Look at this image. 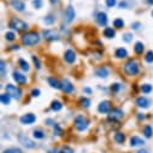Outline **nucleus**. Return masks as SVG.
I'll use <instances>...</instances> for the list:
<instances>
[{"label": "nucleus", "mask_w": 153, "mask_h": 153, "mask_svg": "<svg viewBox=\"0 0 153 153\" xmlns=\"http://www.w3.org/2000/svg\"><path fill=\"white\" fill-rule=\"evenodd\" d=\"M22 42L25 46H34L36 44H39L40 41V35L36 31H28L24 35H22Z\"/></svg>", "instance_id": "f257e3e1"}, {"label": "nucleus", "mask_w": 153, "mask_h": 153, "mask_svg": "<svg viewBox=\"0 0 153 153\" xmlns=\"http://www.w3.org/2000/svg\"><path fill=\"white\" fill-rule=\"evenodd\" d=\"M123 69H124V72L128 75V76H136L139 72H140V65H139V63L136 62V60H134V59H129L126 64H124V66H123Z\"/></svg>", "instance_id": "f03ea898"}, {"label": "nucleus", "mask_w": 153, "mask_h": 153, "mask_svg": "<svg viewBox=\"0 0 153 153\" xmlns=\"http://www.w3.org/2000/svg\"><path fill=\"white\" fill-rule=\"evenodd\" d=\"M9 27L12 28L13 30H17L18 33H19V31H25V30L28 29V24H27L25 22H23V21L19 19V18H15V17L10 19Z\"/></svg>", "instance_id": "7ed1b4c3"}, {"label": "nucleus", "mask_w": 153, "mask_h": 153, "mask_svg": "<svg viewBox=\"0 0 153 153\" xmlns=\"http://www.w3.org/2000/svg\"><path fill=\"white\" fill-rule=\"evenodd\" d=\"M88 124H89L88 120L85 116H82V114H79V116L75 118V128L79 131H85L88 128Z\"/></svg>", "instance_id": "20e7f679"}, {"label": "nucleus", "mask_w": 153, "mask_h": 153, "mask_svg": "<svg viewBox=\"0 0 153 153\" xmlns=\"http://www.w3.org/2000/svg\"><path fill=\"white\" fill-rule=\"evenodd\" d=\"M6 93L9 95H11L12 98H15V99H19L22 97V91L19 88H17L16 86H13V85H7L6 86Z\"/></svg>", "instance_id": "39448f33"}, {"label": "nucleus", "mask_w": 153, "mask_h": 153, "mask_svg": "<svg viewBox=\"0 0 153 153\" xmlns=\"http://www.w3.org/2000/svg\"><path fill=\"white\" fill-rule=\"evenodd\" d=\"M112 110V102L110 100H104L98 105V111L100 113H110Z\"/></svg>", "instance_id": "423d86ee"}, {"label": "nucleus", "mask_w": 153, "mask_h": 153, "mask_svg": "<svg viewBox=\"0 0 153 153\" xmlns=\"http://www.w3.org/2000/svg\"><path fill=\"white\" fill-rule=\"evenodd\" d=\"M121 118H123V111L121 108H113L108 113V120L110 121H120Z\"/></svg>", "instance_id": "0eeeda50"}, {"label": "nucleus", "mask_w": 153, "mask_h": 153, "mask_svg": "<svg viewBox=\"0 0 153 153\" xmlns=\"http://www.w3.org/2000/svg\"><path fill=\"white\" fill-rule=\"evenodd\" d=\"M35 121H36V117H35V114H33V113H25L19 118V122L22 124H24V126H30Z\"/></svg>", "instance_id": "6e6552de"}, {"label": "nucleus", "mask_w": 153, "mask_h": 153, "mask_svg": "<svg viewBox=\"0 0 153 153\" xmlns=\"http://www.w3.org/2000/svg\"><path fill=\"white\" fill-rule=\"evenodd\" d=\"M42 35H44V37H45L46 40H50V41H56V40L59 39L58 33H57L56 30H51V29L44 30V31H42Z\"/></svg>", "instance_id": "1a4fd4ad"}, {"label": "nucleus", "mask_w": 153, "mask_h": 153, "mask_svg": "<svg viewBox=\"0 0 153 153\" xmlns=\"http://www.w3.org/2000/svg\"><path fill=\"white\" fill-rule=\"evenodd\" d=\"M64 60H65L66 63H69V64L75 63V60H76V54H75V52H74L71 48H69V50L65 51V53H64Z\"/></svg>", "instance_id": "9d476101"}, {"label": "nucleus", "mask_w": 153, "mask_h": 153, "mask_svg": "<svg viewBox=\"0 0 153 153\" xmlns=\"http://www.w3.org/2000/svg\"><path fill=\"white\" fill-rule=\"evenodd\" d=\"M62 89L65 92V93H68V94H70V93H72L74 92V86H72V83L68 80V79H64L63 81H62Z\"/></svg>", "instance_id": "9b49d317"}, {"label": "nucleus", "mask_w": 153, "mask_h": 153, "mask_svg": "<svg viewBox=\"0 0 153 153\" xmlns=\"http://www.w3.org/2000/svg\"><path fill=\"white\" fill-rule=\"evenodd\" d=\"M136 105L139 107H142V108H148L151 105V100L147 99L146 97H140L136 99Z\"/></svg>", "instance_id": "f8f14e48"}, {"label": "nucleus", "mask_w": 153, "mask_h": 153, "mask_svg": "<svg viewBox=\"0 0 153 153\" xmlns=\"http://www.w3.org/2000/svg\"><path fill=\"white\" fill-rule=\"evenodd\" d=\"M64 17H65L66 23H71V22L74 21V18H75V10H74V7H72V6H69V7L66 9Z\"/></svg>", "instance_id": "ddd939ff"}, {"label": "nucleus", "mask_w": 153, "mask_h": 153, "mask_svg": "<svg viewBox=\"0 0 153 153\" xmlns=\"http://www.w3.org/2000/svg\"><path fill=\"white\" fill-rule=\"evenodd\" d=\"M10 3H11V5L13 6V9H15L16 11L22 12V11H24V9H25L24 3L21 1V0H10Z\"/></svg>", "instance_id": "4468645a"}, {"label": "nucleus", "mask_w": 153, "mask_h": 153, "mask_svg": "<svg viewBox=\"0 0 153 153\" xmlns=\"http://www.w3.org/2000/svg\"><path fill=\"white\" fill-rule=\"evenodd\" d=\"M19 142L23 145V146H25V147H28V148H34L35 147V143L30 140V139H28V137H25L24 135H19Z\"/></svg>", "instance_id": "2eb2a0df"}, {"label": "nucleus", "mask_w": 153, "mask_h": 153, "mask_svg": "<svg viewBox=\"0 0 153 153\" xmlns=\"http://www.w3.org/2000/svg\"><path fill=\"white\" fill-rule=\"evenodd\" d=\"M13 80L18 83V85H24L27 82V77L24 75H22L18 71H13Z\"/></svg>", "instance_id": "dca6fc26"}, {"label": "nucleus", "mask_w": 153, "mask_h": 153, "mask_svg": "<svg viewBox=\"0 0 153 153\" xmlns=\"http://www.w3.org/2000/svg\"><path fill=\"white\" fill-rule=\"evenodd\" d=\"M97 22H98V24L101 25V27L106 25V24H107V15H106L105 12H99V13L97 15Z\"/></svg>", "instance_id": "f3484780"}, {"label": "nucleus", "mask_w": 153, "mask_h": 153, "mask_svg": "<svg viewBox=\"0 0 153 153\" xmlns=\"http://www.w3.org/2000/svg\"><path fill=\"white\" fill-rule=\"evenodd\" d=\"M95 74H97L98 77H100V79H105V77H107V76H108V69H107L106 66H100V68L97 69Z\"/></svg>", "instance_id": "a211bd4d"}, {"label": "nucleus", "mask_w": 153, "mask_h": 153, "mask_svg": "<svg viewBox=\"0 0 153 153\" xmlns=\"http://www.w3.org/2000/svg\"><path fill=\"white\" fill-rule=\"evenodd\" d=\"M114 56H116L117 58H120V59L127 58L128 57V51L126 48H123V47H120V48L116 50V52H114Z\"/></svg>", "instance_id": "6ab92c4d"}, {"label": "nucleus", "mask_w": 153, "mask_h": 153, "mask_svg": "<svg viewBox=\"0 0 153 153\" xmlns=\"http://www.w3.org/2000/svg\"><path fill=\"white\" fill-rule=\"evenodd\" d=\"M47 81H48V83H50V86H51L52 88H56V89H62V82L57 81L54 77H48V79H47Z\"/></svg>", "instance_id": "aec40b11"}, {"label": "nucleus", "mask_w": 153, "mask_h": 153, "mask_svg": "<svg viewBox=\"0 0 153 153\" xmlns=\"http://www.w3.org/2000/svg\"><path fill=\"white\" fill-rule=\"evenodd\" d=\"M145 143V141L142 139H140L139 136H133L130 139V146L131 147H136V146H142Z\"/></svg>", "instance_id": "412c9836"}, {"label": "nucleus", "mask_w": 153, "mask_h": 153, "mask_svg": "<svg viewBox=\"0 0 153 153\" xmlns=\"http://www.w3.org/2000/svg\"><path fill=\"white\" fill-rule=\"evenodd\" d=\"M102 34L107 39H112V37H114V35H116V31L113 30V28H105Z\"/></svg>", "instance_id": "4be33fe9"}, {"label": "nucleus", "mask_w": 153, "mask_h": 153, "mask_svg": "<svg viewBox=\"0 0 153 153\" xmlns=\"http://www.w3.org/2000/svg\"><path fill=\"white\" fill-rule=\"evenodd\" d=\"M143 50H145V45H143L141 41H139V42L135 44V46H134V51H135L136 54H142Z\"/></svg>", "instance_id": "5701e85b"}, {"label": "nucleus", "mask_w": 153, "mask_h": 153, "mask_svg": "<svg viewBox=\"0 0 153 153\" xmlns=\"http://www.w3.org/2000/svg\"><path fill=\"white\" fill-rule=\"evenodd\" d=\"M51 108H52L53 111L58 112V111H60V110L63 108V104H62L60 101H58V100H54V101H52V104H51Z\"/></svg>", "instance_id": "b1692460"}, {"label": "nucleus", "mask_w": 153, "mask_h": 153, "mask_svg": "<svg viewBox=\"0 0 153 153\" xmlns=\"http://www.w3.org/2000/svg\"><path fill=\"white\" fill-rule=\"evenodd\" d=\"M114 141L117 143H123L126 141V135L123 133H116L114 134Z\"/></svg>", "instance_id": "393cba45"}, {"label": "nucleus", "mask_w": 153, "mask_h": 153, "mask_svg": "<svg viewBox=\"0 0 153 153\" xmlns=\"http://www.w3.org/2000/svg\"><path fill=\"white\" fill-rule=\"evenodd\" d=\"M0 100H1V104L3 105H10V102H11V95H9L7 93L6 94H1V97H0Z\"/></svg>", "instance_id": "a878e982"}, {"label": "nucleus", "mask_w": 153, "mask_h": 153, "mask_svg": "<svg viewBox=\"0 0 153 153\" xmlns=\"http://www.w3.org/2000/svg\"><path fill=\"white\" fill-rule=\"evenodd\" d=\"M140 91H141L142 93H145V94H148V93H151V92L153 91V87H152L151 85H148V83H145V85H142V86L140 87Z\"/></svg>", "instance_id": "bb28decb"}, {"label": "nucleus", "mask_w": 153, "mask_h": 153, "mask_svg": "<svg viewBox=\"0 0 153 153\" xmlns=\"http://www.w3.org/2000/svg\"><path fill=\"white\" fill-rule=\"evenodd\" d=\"M33 136L35 139H37V140H41V139L45 137V133L42 130H40V129H36V130L33 131Z\"/></svg>", "instance_id": "cd10ccee"}, {"label": "nucleus", "mask_w": 153, "mask_h": 153, "mask_svg": "<svg viewBox=\"0 0 153 153\" xmlns=\"http://www.w3.org/2000/svg\"><path fill=\"white\" fill-rule=\"evenodd\" d=\"M80 105L82 106V107H85V108H88L89 106H91V100L88 99V98H81L80 99Z\"/></svg>", "instance_id": "c85d7f7f"}, {"label": "nucleus", "mask_w": 153, "mask_h": 153, "mask_svg": "<svg viewBox=\"0 0 153 153\" xmlns=\"http://www.w3.org/2000/svg\"><path fill=\"white\" fill-rule=\"evenodd\" d=\"M113 27L114 28H117V29H122L123 27H124V22H123V19H121V18H116L113 21Z\"/></svg>", "instance_id": "c756f323"}, {"label": "nucleus", "mask_w": 153, "mask_h": 153, "mask_svg": "<svg viewBox=\"0 0 153 153\" xmlns=\"http://www.w3.org/2000/svg\"><path fill=\"white\" fill-rule=\"evenodd\" d=\"M18 65L21 66V69H22L23 71H28V70H29V64H28L24 59H19V60H18Z\"/></svg>", "instance_id": "7c9ffc66"}, {"label": "nucleus", "mask_w": 153, "mask_h": 153, "mask_svg": "<svg viewBox=\"0 0 153 153\" xmlns=\"http://www.w3.org/2000/svg\"><path fill=\"white\" fill-rule=\"evenodd\" d=\"M143 134H145L146 137H152V135H153L152 127H151V126H146V127L143 128Z\"/></svg>", "instance_id": "2f4dec72"}, {"label": "nucleus", "mask_w": 153, "mask_h": 153, "mask_svg": "<svg viewBox=\"0 0 153 153\" xmlns=\"http://www.w3.org/2000/svg\"><path fill=\"white\" fill-rule=\"evenodd\" d=\"M44 22H45V24H46V25H52V24L54 23V17H53L52 15H48V16H46V17H45Z\"/></svg>", "instance_id": "473e14b6"}, {"label": "nucleus", "mask_w": 153, "mask_h": 153, "mask_svg": "<svg viewBox=\"0 0 153 153\" xmlns=\"http://www.w3.org/2000/svg\"><path fill=\"white\" fill-rule=\"evenodd\" d=\"M122 89V85L121 83H113L112 86H111V91L113 92V93H117V92H120Z\"/></svg>", "instance_id": "72a5a7b5"}, {"label": "nucleus", "mask_w": 153, "mask_h": 153, "mask_svg": "<svg viewBox=\"0 0 153 153\" xmlns=\"http://www.w3.org/2000/svg\"><path fill=\"white\" fill-rule=\"evenodd\" d=\"M145 60L147 63H153V51H148L145 56Z\"/></svg>", "instance_id": "f704fd0d"}, {"label": "nucleus", "mask_w": 153, "mask_h": 153, "mask_svg": "<svg viewBox=\"0 0 153 153\" xmlns=\"http://www.w3.org/2000/svg\"><path fill=\"white\" fill-rule=\"evenodd\" d=\"M31 58H33V62H34L35 69H37V70H39V69L41 68V63H40V59H39V58H37L36 56H33Z\"/></svg>", "instance_id": "c9c22d12"}, {"label": "nucleus", "mask_w": 153, "mask_h": 153, "mask_svg": "<svg viewBox=\"0 0 153 153\" xmlns=\"http://www.w3.org/2000/svg\"><path fill=\"white\" fill-rule=\"evenodd\" d=\"M3 153H22V151L19 148H17V147H11V148L5 149Z\"/></svg>", "instance_id": "e433bc0d"}, {"label": "nucleus", "mask_w": 153, "mask_h": 153, "mask_svg": "<svg viewBox=\"0 0 153 153\" xmlns=\"http://www.w3.org/2000/svg\"><path fill=\"white\" fill-rule=\"evenodd\" d=\"M5 37H6V40H7V41H13V40L16 39V35H15V33L7 31V33L5 34Z\"/></svg>", "instance_id": "4c0bfd02"}, {"label": "nucleus", "mask_w": 153, "mask_h": 153, "mask_svg": "<svg viewBox=\"0 0 153 153\" xmlns=\"http://www.w3.org/2000/svg\"><path fill=\"white\" fill-rule=\"evenodd\" d=\"M53 131H54V135H63V129L54 123V127H53Z\"/></svg>", "instance_id": "58836bf2"}, {"label": "nucleus", "mask_w": 153, "mask_h": 153, "mask_svg": "<svg viewBox=\"0 0 153 153\" xmlns=\"http://www.w3.org/2000/svg\"><path fill=\"white\" fill-rule=\"evenodd\" d=\"M133 34H130V33H126L124 35H123V41H126V42H130L131 40H133Z\"/></svg>", "instance_id": "ea45409f"}, {"label": "nucleus", "mask_w": 153, "mask_h": 153, "mask_svg": "<svg viewBox=\"0 0 153 153\" xmlns=\"http://www.w3.org/2000/svg\"><path fill=\"white\" fill-rule=\"evenodd\" d=\"M33 6L35 9H41L42 6V0H33Z\"/></svg>", "instance_id": "a19ab883"}, {"label": "nucleus", "mask_w": 153, "mask_h": 153, "mask_svg": "<svg viewBox=\"0 0 153 153\" xmlns=\"http://www.w3.org/2000/svg\"><path fill=\"white\" fill-rule=\"evenodd\" d=\"M40 89H37V88H34L33 91H31V97L33 98H37V97H39L40 95Z\"/></svg>", "instance_id": "79ce46f5"}, {"label": "nucleus", "mask_w": 153, "mask_h": 153, "mask_svg": "<svg viewBox=\"0 0 153 153\" xmlns=\"http://www.w3.org/2000/svg\"><path fill=\"white\" fill-rule=\"evenodd\" d=\"M62 153H74V149L69 146H65V147L62 148Z\"/></svg>", "instance_id": "37998d69"}, {"label": "nucleus", "mask_w": 153, "mask_h": 153, "mask_svg": "<svg viewBox=\"0 0 153 153\" xmlns=\"http://www.w3.org/2000/svg\"><path fill=\"white\" fill-rule=\"evenodd\" d=\"M116 5V0H106V6L107 7H113Z\"/></svg>", "instance_id": "c03bdc74"}, {"label": "nucleus", "mask_w": 153, "mask_h": 153, "mask_svg": "<svg viewBox=\"0 0 153 153\" xmlns=\"http://www.w3.org/2000/svg\"><path fill=\"white\" fill-rule=\"evenodd\" d=\"M6 71H5V62L1 60V77H5Z\"/></svg>", "instance_id": "a18cd8bd"}, {"label": "nucleus", "mask_w": 153, "mask_h": 153, "mask_svg": "<svg viewBox=\"0 0 153 153\" xmlns=\"http://www.w3.org/2000/svg\"><path fill=\"white\" fill-rule=\"evenodd\" d=\"M140 27H141V24H140L139 22H135V23H133V24H131V28H133L134 30H137V29H140Z\"/></svg>", "instance_id": "49530a36"}, {"label": "nucleus", "mask_w": 153, "mask_h": 153, "mask_svg": "<svg viewBox=\"0 0 153 153\" xmlns=\"http://www.w3.org/2000/svg\"><path fill=\"white\" fill-rule=\"evenodd\" d=\"M118 6H120L121 9H127V7H128V4H127L126 1H123V0H122V1L118 4Z\"/></svg>", "instance_id": "de8ad7c7"}, {"label": "nucleus", "mask_w": 153, "mask_h": 153, "mask_svg": "<svg viewBox=\"0 0 153 153\" xmlns=\"http://www.w3.org/2000/svg\"><path fill=\"white\" fill-rule=\"evenodd\" d=\"M137 118L141 121V120H145V116H143V113H137Z\"/></svg>", "instance_id": "09e8293b"}, {"label": "nucleus", "mask_w": 153, "mask_h": 153, "mask_svg": "<svg viewBox=\"0 0 153 153\" xmlns=\"http://www.w3.org/2000/svg\"><path fill=\"white\" fill-rule=\"evenodd\" d=\"M46 124H47V126H52V124H53V120H47V121H46Z\"/></svg>", "instance_id": "8fccbe9b"}, {"label": "nucleus", "mask_w": 153, "mask_h": 153, "mask_svg": "<svg viewBox=\"0 0 153 153\" xmlns=\"http://www.w3.org/2000/svg\"><path fill=\"white\" fill-rule=\"evenodd\" d=\"M85 92H86L87 94H91V93H92V89H91V88H85Z\"/></svg>", "instance_id": "3c124183"}, {"label": "nucleus", "mask_w": 153, "mask_h": 153, "mask_svg": "<svg viewBox=\"0 0 153 153\" xmlns=\"http://www.w3.org/2000/svg\"><path fill=\"white\" fill-rule=\"evenodd\" d=\"M137 153H148L146 149H140V151H137Z\"/></svg>", "instance_id": "603ef678"}, {"label": "nucleus", "mask_w": 153, "mask_h": 153, "mask_svg": "<svg viewBox=\"0 0 153 153\" xmlns=\"http://www.w3.org/2000/svg\"><path fill=\"white\" fill-rule=\"evenodd\" d=\"M147 3H148L149 5H153V0H147Z\"/></svg>", "instance_id": "864d4df0"}, {"label": "nucleus", "mask_w": 153, "mask_h": 153, "mask_svg": "<svg viewBox=\"0 0 153 153\" xmlns=\"http://www.w3.org/2000/svg\"><path fill=\"white\" fill-rule=\"evenodd\" d=\"M18 48H19L18 46H12V50H18Z\"/></svg>", "instance_id": "5fc2aeb1"}, {"label": "nucleus", "mask_w": 153, "mask_h": 153, "mask_svg": "<svg viewBox=\"0 0 153 153\" xmlns=\"http://www.w3.org/2000/svg\"><path fill=\"white\" fill-rule=\"evenodd\" d=\"M152 17H153V11H152Z\"/></svg>", "instance_id": "6e6d98bb"}]
</instances>
